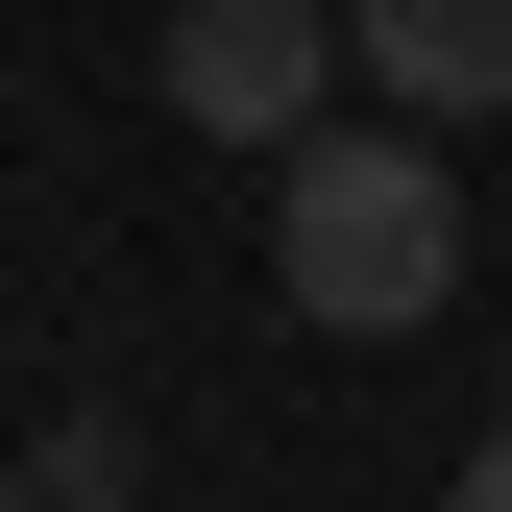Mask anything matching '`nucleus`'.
Wrapping results in <instances>:
<instances>
[{
    "instance_id": "nucleus-6",
    "label": "nucleus",
    "mask_w": 512,
    "mask_h": 512,
    "mask_svg": "<svg viewBox=\"0 0 512 512\" xmlns=\"http://www.w3.org/2000/svg\"><path fill=\"white\" fill-rule=\"evenodd\" d=\"M0 512H25V464H0Z\"/></svg>"
},
{
    "instance_id": "nucleus-7",
    "label": "nucleus",
    "mask_w": 512,
    "mask_h": 512,
    "mask_svg": "<svg viewBox=\"0 0 512 512\" xmlns=\"http://www.w3.org/2000/svg\"><path fill=\"white\" fill-rule=\"evenodd\" d=\"M122 512H147V488H122Z\"/></svg>"
},
{
    "instance_id": "nucleus-3",
    "label": "nucleus",
    "mask_w": 512,
    "mask_h": 512,
    "mask_svg": "<svg viewBox=\"0 0 512 512\" xmlns=\"http://www.w3.org/2000/svg\"><path fill=\"white\" fill-rule=\"evenodd\" d=\"M342 74L391 122H512V0H342Z\"/></svg>"
},
{
    "instance_id": "nucleus-1",
    "label": "nucleus",
    "mask_w": 512,
    "mask_h": 512,
    "mask_svg": "<svg viewBox=\"0 0 512 512\" xmlns=\"http://www.w3.org/2000/svg\"><path fill=\"white\" fill-rule=\"evenodd\" d=\"M269 293L317 342H415L439 293H464V171H439V122H342L317 98L269 147Z\"/></svg>"
},
{
    "instance_id": "nucleus-2",
    "label": "nucleus",
    "mask_w": 512,
    "mask_h": 512,
    "mask_svg": "<svg viewBox=\"0 0 512 512\" xmlns=\"http://www.w3.org/2000/svg\"><path fill=\"white\" fill-rule=\"evenodd\" d=\"M147 98L196 122V147H293V122L342 98V25H317V0H171Z\"/></svg>"
},
{
    "instance_id": "nucleus-5",
    "label": "nucleus",
    "mask_w": 512,
    "mask_h": 512,
    "mask_svg": "<svg viewBox=\"0 0 512 512\" xmlns=\"http://www.w3.org/2000/svg\"><path fill=\"white\" fill-rule=\"evenodd\" d=\"M439 512H512V415H488V439H464V488H439Z\"/></svg>"
},
{
    "instance_id": "nucleus-4",
    "label": "nucleus",
    "mask_w": 512,
    "mask_h": 512,
    "mask_svg": "<svg viewBox=\"0 0 512 512\" xmlns=\"http://www.w3.org/2000/svg\"><path fill=\"white\" fill-rule=\"evenodd\" d=\"M25 512H122V415H49L25 439Z\"/></svg>"
}]
</instances>
